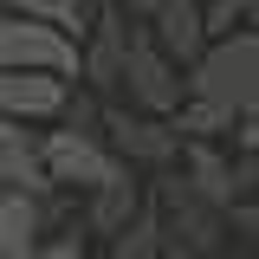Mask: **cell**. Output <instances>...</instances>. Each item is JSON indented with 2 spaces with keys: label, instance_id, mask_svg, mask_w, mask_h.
Wrapping results in <instances>:
<instances>
[{
  "label": "cell",
  "instance_id": "obj_1",
  "mask_svg": "<svg viewBox=\"0 0 259 259\" xmlns=\"http://www.w3.org/2000/svg\"><path fill=\"white\" fill-rule=\"evenodd\" d=\"M0 65H26V71H52V78H78L84 52H78V32L52 26V20H32L0 7Z\"/></svg>",
  "mask_w": 259,
  "mask_h": 259
},
{
  "label": "cell",
  "instance_id": "obj_2",
  "mask_svg": "<svg viewBox=\"0 0 259 259\" xmlns=\"http://www.w3.org/2000/svg\"><path fill=\"white\" fill-rule=\"evenodd\" d=\"M188 84H194V97H214V104H227V110L240 117L259 97V32H240V39L207 46V52L194 59Z\"/></svg>",
  "mask_w": 259,
  "mask_h": 259
},
{
  "label": "cell",
  "instance_id": "obj_3",
  "mask_svg": "<svg viewBox=\"0 0 259 259\" xmlns=\"http://www.w3.org/2000/svg\"><path fill=\"white\" fill-rule=\"evenodd\" d=\"M0 188H26L39 201L59 188L52 168H46V136L26 117H0Z\"/></svg>",
  "mask_w": 259,
  "mask_h": 259
},
{
  "label": "cell",
  "instance_id": "obj_4",
  "mask_svg": "<svg viewBox=\"0 0 259 259\" xmlns=\"http://www.w3.org/2000/svg\"><path fill=\"white\" fill-rule=\"evenodd\" d=\"M46 168H52V182L97 188V182L117 175V156H110L104 143H91L84 130H46Z\"/></svg>",
  "mask_w": 259,
  "mask_h": 259
},
{
  "label": "cell",
  "instance_id": "obj_5",
  "mask_svg": "<svg viewBox=\"0 0 259 259\" xmlns=\"http://www.w3.org/2000/svg\"><path fill=\"white\" fill-rule=\"evenodd\" d=\"M65 78L52 71H26V65H0V117H26V123H46L65 110Z\"/></svg>",
  "mask_w": 259,
  "mask_h": 259
},
{
  "label": "cell",
  "instance_id": "obj_6",
  "mask_svg": "<svg viewBox=\"0 0 259 259\" xmlns=\"http://www.w3.org/2000/svg\"><path fill=\"white\" fill-rule=\"evenodd\" d=\"M46 246V207L26 188H0V259H39Z\"/></svg>",
  "mask_w": 259,
  "mask_h": 259
},
{
  "label": "cell",
  "instance_id": "obj_7",
  "mask_svg": "<svg viewBox=\"0 0 259 259\" xmlns=\"http://www.w3.org/2000/svg\"><path fill=\"white\" fill-rule=\"evenodd\" d=\"M123 71H130V84H136V97H143L149 110H175V104H182V84H175V71H168V52H162V46H149V39L130 32Z\"/></svg>",
  "mask_w": 259,
  "mask_h": 259
},
{
  "label": "cell",
  "instance_id": "obj_8",
  "mask_svg": "<svg viewBox=\"0 0 259 259\" xmlns=\"http://www.w3.org/2000/svg\"><path fill=\"white\" fill-rule=\"evenodd\" d=\"M149 20H156V46L175 65H194L201 52H207V13H201L194 0H162Z\"/></svg>",
  "mask_w": 259,
  "mask_h": 259
},
{
  "label": "cell",
  "instance_id": "obj_9",
  "mask_svg": "<svg viewBox=\"0 0 259 259\" xmlns=\"http://www.w3.org/2000/svg\"><path fill=\"white\" fill-rule=\"evenodd\" d=\"M130 214H136V182L117 168L110 182L91 188V227H97V233H117V227H130Z\"/></svg>",
  "mask_w": 259,
  "mask_h": 259
},
{
  "label": "cell",
  "instance_id": "obj_10",
  "mask_svg": "<svg viewBox=\"0 0 259 259\" xmlns=\"http://www.w3.org/2000/svg\"><path fill=\"white\" fill-rule=\"evenodd\" d=\"M110 123H117V143H123V156H168V149L182 143V130L149 123V117H110Z\"/></svg>",
  "mask_w": 259,
  "mask_h": 259
},
{
  "label": "cell",
  "instance_id": "obj_11",
  "mask_svg": "<svg viewBox=\"0 0 259 259\" xmlns=\"http://www.w3.org/2000/svg\"><path fill=\"white\" fill-rule=\"evenodd\" d=\"M0 7L32 13V20H52V26H65V32H84V7H78V0H0Z\"/></svg>",
  "mask_w": 259,
  "mask_h": 259
},
{
  "label": "cell",
  "instance_id": "obj_12",
  "mask_svg": "<svg viewBox=\"0 0 259 259\" xmlns=\"http://www.w3.org/2000/svg\"><path fill=\"white\" fill-rule=\"evenodd\" d=\"M182 117H175V130H194V136H214L221 123H233V110L227 104H214V97H194V104H175Z\"/></svg>",
  "mask_w": 259,
  "mask_h": 259
},
{
  "label": "cell",
  "instance_id": "obj_13",
  "mask_svg": "<svg viewBox=\"0 0 259 259\" xmlns=\"http://www.w3.org/2000/svg\"><path fill=\"white\" fill-rule=\"evenodd\" d=\"M156 246H162L156 221H136V227H117V259H156Z\"/></svg>",
  "mask_w": 259,
  "mask_h": 259
},
{
  "label": "cell",
  "instance_id": "obj_14",
  "mask_svg": "<svg viewBox=\"0 0 259 259\" xmlns=\"http://www.w3.org/2000/svg\"><path fill=\"white\" fill-rule=\"evenodd\" d=\"M240 143H246V149H259V97L240 110Z\"/></svg>",
  "mask_w": 259,
  "mask_h": 259
},
{
  "label": "cell",
  "instance_id": "obj_15",
  "mask_svg": "<svg viewBox=\"0 0 259 259\" xmlns=\"http://www.w3.org/2000/svg\"><path fill=\"white\" fill-rule=\"evenodd\" d=\"M39 259H84V253H78L71 240H52V246H39Z\"/></svg>",
  "mask_w": 259,
  "mask_h": 259
},
{
  "label": "cell",
  "instance_id": "obj_16",
  "mask_svg": "<svg viewBox=\"0 0 259 259\" xmlns=\"http://www.w3.org/2000/svg\"><path fill=\"white\" fill-rule=\"evenodd\" d=\"M117 7H130V13H156L162 0H117Z\"/></svg>",
  "mask_w": 259,
  "mask_h": 259
},
{
  "label": "cell",
  "instance_id": "obj_17",
  "mask_svg": "<svg viewBox=\"0 0 259 259\" xmlns=\"http://www.w3.org/2000/svg\"><path fill=\"white\" fill-rule=\"evenodd\" d=\"M175 259H194V253H175Z\"/></svg>",
  "mask_w": 259,
  "mask_h": 259
},
{
  "label": "cell",
  "instance_id": "obj_18",
  "mask_svg": "<svg viewBox=\"0 0 259 259\" xmlns=\"http://www.w3.org/2000/svg\"><path fill=\"white\" fill-rule=\"evenodd\" d=\"M253 188H259V182H253Z\"/></svg>",
  "mask_w": 259,
  "mask_h": 259
}]
</instances>
